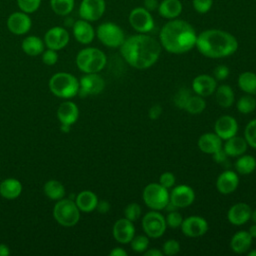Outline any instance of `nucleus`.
I'll return each mask as SVG.
<instances>
[{
    "label": "nucleus",
    "mask_w": 256,
    "mask_h": 256,
    "mask_svg": "<svg viewBox=\"0 0 256 256\" xmlns=\"http://www.w3.org/2000/svg\"><path fill=\"white\" fill-rule=\"evenodd\" d=\"M217 88V80L208 74H200L192 81V91L202 97L212 95Z\"/></svg>",
    "instance_id": "nucleus-18"
},
{
    "label": "nucleus",
    "mask_w": 256,
    "mask_h": 256,
    "mask_svg": "<svg viewBox=\"0 0 256 256\" xmlns=\"http://www.w3.org/2000/svg\"><path fill=\"white\" fill-rule=\"evenodd\" d=\"M239 185L238 173L233 170H225L216 179V189L223 195L233 193Z\"/></svg>",
    "instance_id": "nucleus-20"
},
{
    "label": "nucleus",
    "mask_w": 256,
    "mask_h": 256,
    "mask_svg": "<svg viewBox=\"0 0 256 256\" xmlns=\"http://www.w3.org/2000/svg\"><path fill=\"white\" fill-rule=\"evenodd\" d=\"M110 256H127L128 253L126 250H124L122 247H115L113 248L110 253H109Z\"/></svg>",
    "instance_id": "nucleus-53"
},
{
    "label": "nucleus",
    "mask_w": 256,
    "mask_h": 256,
    "mask_svg": "<svg viewBox=\"0 0 256 256\" xmlns=\"http://www.w3.org/2000/svg\"><path fill=\"white\" fill-rule=\"evenodd\" d=\"M229 73L230 70L226 65H218L213 70V77L218 81H222L229 76Z\"/></svg>",
    "instance_id": "nucleus-48"
},
{
    "label": "nucleus",
    "mask_w": 256,
    "mask_h": 256,
    "mask_svg": "<svg viewBox=\"0 0 256 256\" xmlns=\"http://www.w3.org/2000/svg\"><path fill=\"white\" fill-rule=\"evenodd\" d=\"M251 212L252 209L247 203L238 202L229 208L227 212V219L232 225L241 226L250 220Z\"/></svg>",
    "instance_id": "nucleus-21"
},
{
    "label": "nucleus",
    "mask_w": 256,
    "mask_h": 256,
    "mask_svg": "<svg viewBox=\"0 0 256 256\" xmlns=\"http://www.w3.org/2000/svg\"><path fill=\"white\" fill-rule=\"evenodd\" d=\"M106 10L105 0H82L79 5V16L89 22L99 20Z\"/></svg>",
    "instance_id": "nucleus-11"
},
{
    "label": "nucleus",
    "mask_w": 256,
    "mask_h": 256,
    "mask_svg": "<svg viewBox=\"0 0 256 256\" xmlns=\"http://www.w3.org/2000/svg\"><path fill=\"white\" fill-rule=\"evenodd\" d=\"M159 183L164 186L165 188L167 189H170L172 187L175 186V183H176V178H175V175L172 173V172H169V171H166V172H163L160 177H159Z\"/></svg>",
    "instance_id": "nucleus-46"
},
{
    "label": "nucleus",
    "mask_w": 256,
    "mask_h": 256,
    "mask_svg": "<svg viewBox=\"0 0 256 256\" xmlns=\"http://www.w3.org/2000/svg\"><path fill=\"white\" fill-rule=\"evenodd\" d=\"M98 198L96 194L90 190L81 191L75 199V203L80 211L82 212H92L96 209Z\"/></svg>",
    "instance_id": "nucleus-28"
},
{
    "label": "nucleus",
    "mask_w": 256,
    "mask_h": 256,
    "mask_svg": "<svg viewBox=\"0 0 256 256\" xmlns=\"http://www.w3.org/2000/svg\"><path fill=\"white\" fill-rule=\"evenodd\" d=\"M45 47L44 40L35 35H30L24 38L21 44L22 50L29 56H37L43 53Z\"/></svg>",
    "instance_id": "nucleus-30"
},
{
    "label": "nucleus",
    "mask_w": 256,
    "mask_h": 256,
    "mask_svg": "<svg viewBox=\"0 0 256 256\" xmlns=\"http://www.w3.org/2000/svg\"><path fill=\"white\" fill-rule=\"evenodd\" d=\"M250 219L253 221V223H256V209H254V210H252V212H251V217H250Z\"/></svg>",
    "instance_id": "nucleus-57"
},
{
    "label": "nucleus",
    "mask_w": 256,
    "mask_h": 256,
    "mask_svg": "<svg viewBox=\"0 0 256 256\" xmlns=\"http://www.w3.org/2000/svg\"><path fill=\"white\" fill-rule=\"evenodd\" d=\"M197 34L194 27L185 20L171 19L163 25L159 33V42L167 52L183 54L196 45Z\"/></svg>",
    "instance_id": "nucleus-2"
},
{
    "label": "nucleus",
    "mask_w": 256,
    "mask_h": 256,
    "mask_svg": "<svg viewBox=\"0 0 256 256\" xmlns=\"http://www.w3.org/2000/svg\"><path fill=\"white\" fill-rule=\"evenodd\" d=\"M238 86L245 94L253 95L256 92V73L242 72L238 77Z\"/></svg>",
    "instance_id": "nucleus-33"
},
{
    "label": "nucleus",
    "mask_w": 256,
    "mask_h": 256,
    "mask_svg": "<svg viewBox=\"0 0 256 256\" xmlns=\"http://www.w3.org/2000/svg\"><path fill=\"white\" fill-rule=\"evenodd\" d=\"M75 0H50L52 11L59 16H68L74 9Z\"/></svg>",
    "instance_id": "nucleus-35"
},
{
    "label": "nucleus",
    "mask_w": 256,
    "mask_h": 256,
    "mask_svg": "<svg viewBox=\"0 0 256 256\" xmlns=\"http://www.w3.org/2000/svg\"><path fill=\"white\" fill-rule=\"evenodd\" d=\"M247 147L248 144L245 138L236 135L225 140V143L223 144V150L228 157H238L244 154L247 150Z\"/></svg>",
    "instance_id": "nucleus-26"
},
{
    "label": "nucleus",
    "mask_w": 256,
    "mask_h": 256,
    "mask_svg": "<svg viewBox=\"0 0 256 256\" xmlns=\"http://www.w3.org/2000/svg\"><path fill=\"white\" fill-rule=\"evenodd\" d=\"M130 247L136 253H144L149 246V237L145 235H137L130 241Z\"/></svg>",
    "instance_id": "nucleus-38"
},
{
    "label": "nucleus",
    "mask_w": 256,
    "mask_h": 256,
    "mask_svg": "<svg viewBox=\"0 0 256 256\" xmlns=\"http://www.w3.org/2000/svg\"><path fill=\"white\" fill-rule=\"evenodd\" d=\"M166 228L165 217L157 210H151L142 217V229L149 238H160Z\"/></svg>",
    "instance_id": "nucleus-9"
},
{
    "label": "nucleus",
    "mask_w": 256,
    "mask_h": 256,
    "mask_svg": "<svg viewBox=\"0 0 256 256\" xmlns=\"http://www.w3.org/2000/svg\"><path fill=\"white\" fill-rule=\"evenodd\" d=\"M165 221H166L167 227L176 229L181 226L183 217L180 214V212H178L177 210H173V211H169L168 214L165 216Z\"/></svg>",
    "instance_id": "nucleus-43"
},
{
    "label": "nucleus",
    "mask_w": 256,
    "mask_h": 256,
    "mask_svg": "<svg viewBox=\"0 0 256 256\" xmlns=\"http://www.w3.org/2000/svg\"><path fill=\"white\" fill-rule=\"evenodd\" d=\"M141 206L138 203H129L125 208H124V216L128 220L134 222L138 220L141 216Z\"/></svg>",
    "instance_id": "nucleus-42"
},
{
    "label": "nucleus",
    "mask_w": 256,
    "mask_h": 256,
    "mask_svg": "<svg viewBox=\"0 0 256 256\" xmlns=\"http://www.w3.org/2000/svg\"><path fill=\"white\" fill-rule=\"evenodd\" d=\"M41 2L42 0H17V5L20 11L32 14L40 8Z\"/></svg>",
    "instance_id": "nucleus-41"
},
{
    "label": "nucleus",
    "mask_w": 256,
    "mask_h": 256,
    "mask_svg": "<svg viewBox=\"0 0 256 256\" xmlns=\"http://www.w3.org/2000/svg\"><path fill=\"white\" fill-rule=\"evenodd\" d=\"M248 256H256V249H253L248 252Z\"/></svg>",
    "instance_id": "nucleus-58"
},
{
    "label": "nucleus",
    "mask_w": 256,
    "mask_h": 256,
    "mask_svg": "<svg viewBox=\"0 0 256 256\" xmlns=\"http://www.w3.org/2000/svg\"><path fill=\"white\" fill-rule=\"evenodd\" d=\"M49 88L57 97L71 98L79 92V81L72 74L59 72L51 77Z\"/></svg>",
    "instance_id": "nucleus-5"
},
{
    "label": "nucleus",
    "mask_w": 256,
    "mask_h": 256,
    "mask_svg": "<svg viewBox=\"0 0 256 256\" xmlns=\"http://www.w3.org/2000/svg\"><path fill=\"white\" fill-rule=\"evenodd\" d=\"M244 138L248 146L256 149V118L251 120L245 127Z\"/></svg>",
    "instance_id": "nucleus-39"
},
{
    "label": "nucleus",
    "mask_w": 256,
    "mask_h": 256,
    "mask_svg": "<svg viewBox=\"0 0 256 256\" xmlns=\"http://www.w3.org/2000/svg\"><path fill=\"white\" fill-rule=\"evenodd\" d=\"M105 87L104 79L98 73H85L79 81V92L82 96L97 95Z\"/></svg>",
    "instance_id": "nucleus-14"
},
{
    "label": "nucleus",
    "mask_w": 256,
    "mask_h": 256,
    "mask_svg": "<svg viewBox=\"0 0 256 256\" xmlns=\"http://www.w3.org/2000/svg\"><path fill=\"white\" fill-rule=\"evenodd\" d=\"M53 216L62 226L72 227L80 219V210L70 199H60L54 206Z\"/></svg>",
    "instance_id": "nucleus-7"
},
{
    "label": "nucleus",
    "mask_w": 256,
    "mask_h": 256,
    "mask_svg": "<svg viewBox=\"0 0 256 256\" xmlns=\"http://www.w3.org/2000/svg\"><path fill=\"white\" fill-rule=\"evenodd\" d=\"M142 198L148 208L161 211L165 209L169 202V189L162 186L159 182H152L143 189Z\"/></svg>",
    "instance_id": "nucleus-6"
},
{
    "label": "nucleus",
    "mask_w": 256,
    "mask_h": 256,
    "mask_svg": "<svg viewBox=\"0 0 256 256\" xmlns=\"http://www.w3.org/2000/svg\"><path fill=\"white\" fill-rule=\"evenodd\" d=\"M112 234L118 243L129 244L135 236V226L132 221L125 217L118 219L113 225Z\"/></svg>",
    "instance_id": "nucleus-17"
},
{
    "label": "nucleus",
    "mask_w": 256,
    "mask_h": 256,
    "mask_svg": "<svg viewBox=\"0 0 256 256\" xmlns=\"http://www.w3.org/2000/svg\"><path fill=\"white\" fill-rule=\"evenodd\" d=\"M205 108H206V101L204 97L195 94L189 97L184 110L187 111L189 114L197 115L202 113Z\"/></svg>",
    "instance_id": "nucleus-36"
},
{
    "label": "nucleus",
    "mask_w": 256,
    "mask_h": 256,
    "mask_svg": "<svg viewBox=\"0 0 256 256\" xmlns=\"http://www.w3.org/2000/svg\"><path fill=\"white\" fill-rule=\"evenodd\" d=\"M214 93H215L216 102L219 106L223 108H228L233 105L235 100V95L231 86L227 84H221L217 86Z\"/></svg>",
    "instance_id": "nucleus-31"
},
{
    "label": "nucleus",
    "mask_w": 256,
    "mask_h": 256,
    "mask_svg": "<svg viewBox=\"0 0 256 256\" xmlns=\"http://www.w3.org/2000/svg\"><path fill=\"white\" fill-rule=\"evenodd\" d=\"M57 116L61 122V125L71 126L79 117V109L77 105L71 101L63 102L58 107Z\"/></svg>",
    "instance_id": "nucleus-24"
},
{
    "label": "nucleus",
    "mask_w": 256,
    "mask_h": 256,
    "mask_svg": "<svg viewBox=\"0 0 256 256\" xmlns=\"http://www.w3.org/2000/svg\"><path fill=\"white\" fill-rule=\"evenodd\" d=\"M212 157H213V159L216 163H223V162L226 161L228 156H227V154L225 153V151L223 150V147H222L221 149L216 151L214 154H212Z\"/></svg>",
    "instance_id": "nucleus-50"
},
{
    "label": "nucleus",
    "mask_w": 256,
    "mask_h": 256,
    "mask_svg": "<svg viewBox=\"0 0 256 256\" xmlns=\"http://www.w3.org/2000/svg\"><path fill=\"white\" fill-rule=\"evenodd\" d=\"M164 255L162 250L156 249V248H151V249H147L144 252V256H162Z\"/></svg>",
    "instance_id": "nucleus-54"
},
{
    "label": "nucleus",
    "mask_w": 256,
    "mask_h": 256,
    "mask_svg": "<svg viewBox=\"0 0 256 256\" xmlns=\"http://www.w3.org/2000/svg\"><path fill=\"white\" fill-rule=\"evenodd\" d=\"M195 47L207 58L231 56L238 49V41L231 33L220 29H207L197 34Z\"/></svg>",
    "instance_id": "nucleus-3"
},
{
    "label": "nucleus",
    "mask_w": 256,
    "mask_h": 256,
    "mask_svg": "<svg viewBox=\"0 0 256 256\" xmlns=\"http://www.w3.org/2000/svg\"><path fill=\"white\" fill-rule=\"evenodd\" d=\"M72 31L74 38L81 44H89L93 41L96 31L94 30L93 26L90 24L89 21L84 19H79L73 23Z\"/></svg>",
    "instance_id": "nucleus-22"
},
{
    "label": "nucleus",
    "mask_w": 256,
    "mask_h": 256,
    "mask_svg": "<svg viewBox=\"0 0 256 256\" xmlns=\"http://www.w3.org/2000/svg\"><path fill=\"white\" fill-rule=\"evenodd\" d=\"M183 10L180 0H162L158 6V13L165 19L177 18Z\"/></svg>",
    "instance_id": "nucleus-27"
},
{
    "label": "nucleus",
    "mask_w": 256,
    "mask_h": 256,
    "mask_svg": "<svg viewBox=\"0 0 256 256\" xmlns=\"http://www.w3.org/2000/svg\"><path fill=\"white\" fill-rule=\"evenodd\" d=\"M192 95L191 91L189 89H187L186 87H182L180 88L174 95L173 97V102L175 104L176 107L180 108V109H184L185 105L189 99V97Z\"/></svg>",
    "instance_id": "nucleus-40"
},
{
    "label": "nucleus",
    "mask_w": 256,
    "mask_h": 256,
    "mask_svg": "<svg viewBox=\"0 0 256 256\" xmlns=\"http://www.w3.org/2000/svg\"><path fill=\"white\" fill-rule=\"evenodd\" d=\"M248 233L250 234V236H251L252 238H256V223L252 224V225L249 227Z\"/></svg>",
    "instance_id": "nucleus-56"
},
{
    "label": "nucleus",
    "mask_w": 256,
    "mask_h": 256,
    "mask_svg": "<svg viewBox=\"0 0 256 256\" xmlns=\"http://www.w3.org/2000/svg\"><path fill=\"white\" fill-rule=\"evenodd\" d=\"M96 36L103 45L110 48H119L126 38L122 28L113 22L101 23L96 29Z\"/></svg>",
    "instance_id": "nucleus-8"
},
{
    "label": "nucleus",
    "mask_w": 256,
    "mask_h": 256,
    "mask_svg": "<svg viewBox=\"0 0 256 256\" xmlns=\"http://www.w3.org/2000/svg\"><path fill=\"white\" fill-rule=\"evenodd\" d=\"M180 228L185 236L196 238L204 235L208 231V222L201 216L191 215L183 219Z\"/></svg>",
    "instance_id": "nucleus-13"
},
{
    "label": "nucleus",
    "mask_w": 256,
    "mask_h": 256,
    "mask_svg": "<svg viewBox=\"0 0 256 256\" xmlns=\"http://www.w3.org/2000/svg\"><path fill=\"white\" fill-rule=\"evenodd\" d=\"M105 53L95 47L80 50L76 56V65L84 73H98L106 65Z\"/></svg>",
    "instance_id": "nucleus-4"
},
{
    "label": "nucleus",
    "mask_w": 256,
    "mask_h": 256,
    "mask_svg": "<svg viewBox=\"0 0 256 256\" xmlns=\"http://www.w3.org/2000/svg\"><path fill=\"white\" fill-rule=\"evenodd\" d=\"M143 4H144L143 7L150 12L158 9V6H159L158 0H144Z\"/></svg>",
    "instance_id": "nucleus-51"
},
{
    "label": "nucleus",
    "mask_w": 256,
    "mask_h": 256,
    "mask_svg": "<svg viewBox=\"0 0 256 256\" xmlns=\"http://www.w3.org/2000/svg\"><path fill=\"white\" fill-rule=\"evenodd\" d=\"M198 147L205 154H214L223 147L222 139L215 132H207L202 134L198 139Z\"/></svg>",
    "instance_id": "nucleus-23"
},
{
    "label": "nucleus",
    "mask_w": 256,
    "mask_h": 256,
    "mask_svg": "<svg viewBox=\"0 0 256 256\" xmlns=\"http://www.w3.org/2000/svg\"><path fill=\"white\" fill-rule=\"evenodd\" d=\"M130 26L138 33H148L154 28V19L151 12L144 7L132 9L128 16Z\"/></svg>",
    "instance_id": "nucleus-10"
},
{
    "label": "nucleus",
    "mask_w": 256,
    "mask_h": 256,
    "mask_svg": "<svg viewBox=\"0 0 256 256\" xmlns=\"http://www.w3.org/2000/svg\"><path fill=\"white\" fill-rule=\"evenodd\" d=\"M42 61L46 65H54L58 61V54L56 50L48 48L46 51H43Z\"/></svg>",
    "instance_id": "nucleus-47"
},
{
    "label": "nucleus",
    "mask_w": 256,
    "mask_h": 256,
    "mask_svg": "<svg viewBox=\"0 0 256 256\" xmlns=\"http://www.w3.org/2000/svg\"><path fill=\"white\" fill-rule=\"evenodd\" d=\"M195 200L194 190L185 184H180L172 187L169 192V202L172 203L177 209L186 208L190 206Z\"/></svg>",
    "instance_id": "nucleus-12"
},
{
    "label": "nucleus",
    "mask_w": 256,
    "mask_h": 256,
    "mask_svg": "<svg viewBox=\"0 0 256 256\" xmlns=\"http://www.w3.org/2000/svg\"><path fill=\"white\" fill-rule=\"evenodd\" d=\"M193 8L199 14H206L213 5V0H192Z\"/></svg>",
    "instance_id": "nucleus-45"
},
{
    "label": "nucleus",
    "mask_w": 256,
    "mask_h": 256,
    "mask_svg": "<svg viewBox=\"0 0 256 256\" xmlns=\"http://www.w3.org/2000/svg\"><path fill=\"white\" fill-rule=\"evenodd\" d=\"M252 237L248 231H238L236 232L230 240V248L236 254H243L247 252L252 245Z\"/></svg>",
    "instance_id": "nucleus-25"
},
{
    "label": "nucleus",
    "mask_w": 256,
    "mask_h": 256,
    "mask_svg": "<svg viewBox=\"0 0 256 256\" xmlns=\"http://www.w3.org/2000/svg\"><path fill=\"white\" fill-rule=\"evenodd\" d=\"M22 192V184L19 180L8 178L0 183V195L6 199H15Z\"/></svg>",
    "instance_id": "nucleus-29"
},
{
    "label": "nucleus",
    "mask_w": 256,
    "mask_h": 256,
    "mask_svg": "<svg viewBox=\"0 0 256 256\" xmlns=\"http://www.w3.org/2000/svg\"><path fill=\"white\" fill-rule=\"evenodd\" d=\"M236 107L240 113L249 114L256 109V100L253 95L245 94L238 99Z\"/></svg>",
    "instance_id": "nucleus-37"
},
{
    "label": "nucleus",
    "mask_w": 256,
    "mask_h": 256,
    "mask_svg": "<svg viewBox=\"0 0 256 256\" xmlns=\"http://www.w3.org/2000/svg\"><path fill=\"white\" fill-rule=\"evenodd\" d=\"M7 28L14 35H24L32 27V20L29 14L23 11L11 13L7 18Z\"/></svg>",
    "instance_id": "nucleus-16"
},
{
    "label": "nucleus",
    "mask_w": 256,
    "mask_h": 256,
    "mask_svg": "<svg viewBox=\"0 0 256 256\" xmlns=\"http://www.w3.org/2000/svg\"><path fill=\"white\" fill-rule=\"evenodd\" d=\"M123 59L136 69H147L159 59L162 46L154 37L138 33L125 38L119 47Z\"/></svg>",
    "instance_id": "nucleus-1"
},
{
    "label": "nucleus",
    "mask_w": 256,
    "mask_h": 256,
    "mask_svg": "<svg viewBox=\"0 0 256 256\" xmlns=\"http://www.w3.org/2000/svg\"><path fill=\"white\" fill-rule=\"evenodd\" d=\"M44 193L52 200H60L65 195V188L61 182L49 180L44 185Z\"/></svg>",
    "instance_id": "nucleus-34"
},
{
    "label": "nucleus",
    "mask_w": 256,
    "mask_h": 256,
    "mask_svg": "<svg viewBox=\"0 0 256 256\" xmlns=\"http://www.w3.org/2000/svg\"><path fill=\"white\" fill-rule=\"evenodd\" d=\"M253 96H254V98H255V100H256V92L253 94Z\"/></svg>",
    "instance_id": "nucleus-59"
},
{
    "label": "nucleus",
    "mask_w": 256,
    "mask_h": 256,
    "mask_svg": "<svg viewBox=\"0 0 256 256\" xmlns=\"http://www.w3.org/2000/svg\"><path fill=\"white\" fill-rule=\"evenodd\" d=\"M214 130L222 140H227L237 134L238 123L233 116L223 115L216 120Z\"/></svg>",
    "instance_id": "nucleus-19"
},
{
    "label": "nucleus",
    "mask_w": 256,
    "mask_h": 256,
    "mask_svg": "<svg viewBox=\"0 0 256 256\" xmlns=\"http://www.w3.org/2000/svg\"><path fill=\"white\" fill-rule=\"evenodd\" d=\"M96 209L98 210V212L100 213H107L110 209V204L105 201V200H102V201H98L97 203V206H96Z\"/></svg>",
    "instance_id": "nucleus-52"
},
{
    "label": "nucleus",
    "mask_w": 256,
    "mask_h": 256,
    "mask_svg": "<svg viewBox=\"0 0 256 256\" xmlns=\"http://www.w3.org/2000/svg\"><path fill=\"white\" fill-rule=\"evenodd\" d=\"M10 254L9 247L5 244H0V256H7Z\"/></svg>",
    "instance_id": "nucleus-55"
},
{
    "label": "nucleus",
    "mask_w": 256,
    "mask_h": 256,
    "mask_svg": "<svg viewBox=\"0 0 256 256\" xmlns=\"http://www.w3.org/2000/svg\"><path fill=\"white\" fill-rule=\"evenodd\" d=\"M162 252L167 256H174L180 252V243L176 239H168L162 245Z\"/></svg>",
    "instance_id": "nucleus-44"
},
{
    "label": "nucleus",
    "mask_w": 256,
    "mask_h": 256,
    "mask_svg": "<svg viewBox=\"0 0 256 256\" xmlns=\"http://www.w3.org/2000/svg\"><path fill=\"white\" fill-rule=\"evenodd\" d=\"M70 36L68 31L62 26H54L48 29L44 35V43L49 49L61 50L69 42Z\"/></svg>",
    "instance_id": "nucleus-15"
},
{
    "label": "nucleus",
    "mask_w": 256,
    "mask_h": 256,
    "mask_svg": "<svg viewBox=\"0 0 256 256\" xmlns=\"http://www.w3.org/2000/svg\"><path fill=\"white\" fill-rule=\"evenodd\" d=\"M162 111H163V109L160 104H154L150 107V109L148 111V116L151 120H156L161 116Z\"/></svg>",
    "instance_id": "nucleus-49"
},
{
    "label": "nucleus",
    "mask_w": 256,
    "mask_h": 256,
    "mask_svg": "<svg viewBox=\"0 0 256 256\" xmlns=\"http://www.w3.org/2000/svg\"><path fill=\"white\" fill-rule=\"evenodd\" d=\"M235 170L238 174L248 175L256 169V158L249 154H242L238 156L235 161Z\"/></svg>",
    "instance_id": "nucleus-32"
}]
</instances>
